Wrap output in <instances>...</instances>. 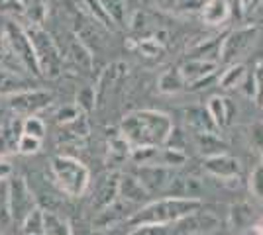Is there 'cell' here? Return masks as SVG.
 <instances>
[{"label": "cell", "instance_id": "1", "mask_svg": "<svg viewBox=\"0 0 263 235\" xmlns=\"http://www.w3.org/2000/svg\"><path fill=\"white\" fill-rule=\"evenodd\" d=\"M122 134L126 141L138 147H155L163 143L171 134L169 116L155 110L134 112L122 122Z\"/></svg>", "mask_w": 263, "mask_h": 235}, {"label": "cell", "instance_id": "2", "mask_svg": "<svg viewBox=\"0 0 263 235\" xmlns=\"http://www.w3.org/2000/svg\"><path fill=\"white\" fill-rule=\"evenodd\" d=\"M200 208L198 200H189V198H167L159 200L155 204H149L147 208H143L142 212H138L130 220L132 225L140 224H165V222H177L181 218L189 216Z\"/></svg>", "mask_w": 263, "mask_h": 235}, {"label": "cell", "instance_id": "3", "mask_svg": "<svg viewBox=\"0 0 263 235\" xmlns=\"http://www.w3.org/2000/svg\"><path fill=\"white\" fill-rule=\"evenodd\" d=\"M26 32L32 39L33 53H35V61L40 73L49 78H55L61 73V65H63V55L59 51V47L55 45L53 37L45 32L42 26H28Z\"/></svg>", "mask_w": 263, "mask_h": 235}, {"label": "cell", "instance_id": "4", "mask_svg": "<svg viewBox=\"0 0 263 235\" xmlns=\"http://www.w3.org/2000/svg\"><path fill=\"white\" fill-rule=\"evenodd\" d=\"M2 34L6 39V45L12 51V55L18 59V63L22 65L26 71H30L32 75L40 77V67H37V61H35V53H33L32 39L26 32V28L16 24L14 20H8L2 28Z\"/></svg>", "mask_w": 263, "mask_h": 235}, {"label": "cell", "instance_id": "5", "mask_svg": "<svg viewBox=\"0 0 263 235\" xmlns=\"http://www.w3.org/2000/svg\"><path fill=\"white\" fill-rule=\"evenodd\" d=\"M53 173L55 179L59 180V184H61V188L67 194H71V196H79L87 188L88 170L79 161L71 159V157H55Z\"/></svg>", "mask_w": 263, "mask_h": 235}, {"label": "cell", "instance_id": "6", "mask_svg": "<svg viewBox=\"0 0 263 235\" xmlns=\"http://www.w3.org/2000/svg\"><path fill=\"white\" fill-rule=\"evenodd\" d=\"M10 184V213L12 222L22 224L24 218L35 208V200H33L32 190L28 188V184L24 179H14L8 182Z\"/></svg>", "mask_w": 263, "mask_h": 235}, {"label": "cell", "instance_id": "7", "mask_svg": "<svg viewBox=\"0 0 263 235\" xmlns=\"http://www.w3.org/2000/svg\"><path fill=\"white\" fill-rule=\"evenodd\" d=\"M53 100V96L44 90H24L10 96V108L16 114H24V116H33L35 112L44 110L49 102Z\"/></svg>", "mask_w": 263, "mask_h": 235}, {"label": "cell", "instance_id": "8", "mask_svg": "<svg viewBox=\"0 0 263 235\" xmlns=\"http://www.w3.org/2000/svg\"><path fill=\"white\" fill-rule=\"evenodd\" d=\"M253 35H255V28H240L236 32L224 35V41L220 47V59L222 61H234L236 57L240 55L241 51L252 44Z\"/></svg>", "mask_w": 263, "mask_h": 235}, {"label": "cell", "instance_id": "9", "mask_svg": "<svg viewBox=\"0 0 263 235\" xmlns=\"http://www.w3.org/2000/svg\"><path fill=\"white\" fill-rule=\"evenodd\" d=\"M218 67V61H209V59H189L183 67L179 69L181 75L189 82H197L202 78L214 75V71Z\"/></svg>", "mask_w": 263, "mask_h": 235}, {"label": "cell", "instance_id": "10", "mask_svg": "<svg viewBox=\"0 0 263 235\" xmlns=\"http://www.w3.org/2000/svg\"><path fill=\"white\" fill-rule=\"evenodd\" d=\"M30 80L22 78L18 73H14L10 69L0 67V94L2 96H14L18 92L30 90Z\"/></svg>", "mask_w": 263, "mask_h": 235}, {"label": "cell", "instance_id": "11", "mask_svg": "<svg viewBox=\"0 0 263 235\" xmlns=\"http://www.w3.org/2000/svg\"><path fill=\"white\" fill-rule=\"evenodd\" d=\"M230 18V6L226 0H206L202 6V20L210 26H220Z\"/></svg>", "mask_w": 263, "mask_h": 235}, {"label": "cell", "instance_id": "12", "mask_svg": "<svg viewBox=\"0 0 263 235\" xmlns=\"http://www.w3.org/2000/svg\"><path fill=\"white\" fill-rule=\"evenodd\" d=\"M24 134V122L20 120H12L10 123H6L0 132V153H10L18 149V141L20 135Z\"/></svg>", "mask_w": 263, "mask_h": 235}, {"label": "cell", "instance_id": "13", "mask_svg": "<svg viewBox=\"0 0 263 235\" xmlns=\"http://www.w3.org/2000/svg\"><path fill=\"white\" fill-rule=\"evenodd\" d=\"M206 168H209L210 173L218 175V177H234V175H238L240 165H238V161L232 159V157L216 155L206 161Z\"/></svg>", "mask_w": 263, "mask_h": 235}, {"label": "cell", "instance_id": "14", "mask_svg": "<svg viewBox=\"0 0 263 235\" xmlns=\"http://www.w3.org/2000/svg\"><path fill=\"white\" fill-rule=\"evenodd\" d=\"M47 12H49L47 0H28L24 4V16L28 18L30 26H42L47 18Z\"/></svg>", "mask_w": 263, "mask_h": 235}, {"label": "cell", "instance_id": "15", "mask_svg": "<svg viewBox=\"0 0 263 235\" xmlns=\"http://www.w3.org/2000/svg\"><path fill=\"white\" fill-rule=\"evenodd\" d=\"M224 35H222V37H210V39H204L202 44H198L197 47L193 49L191 59H209V61H216L214 57L220 55V47H222V41H224Z\"/></svg>", "mask_w": 263, "mask_h": 235}, {"label": "cell", "instance_id": "16", "mask_svg": "<svg viewBox=\"0 0 263 235\" xmlns=\"http://www.w3.org/2000/svg\"><path fill=\"white\" fill-rule=\"evenodd\" d=\"M183 87H185V78H183L179 69H167L159 77V90L165 94L179 92V90H183Z\"/></svg>", "mask_w": 263, "mask_h": 235}, {"label": "cell", "instance_id": "17", "mask_svg": "<svg viewBox=\"0 0 263 235\" xmlns=\"http://www.w3.org/2000/svg\"><path fill=\"white\" fill-rule=\"evenodd\" d=\"M186 120L191 122L193 127H197L200 134H210V130H214V120L210 118L209 110L204 112L202 108H191L189 112H186Z\"/></svg>", "mask_w": 263, "mask_h": 235}, {"label": "cell", "instance_id": "18", "mask_svg": "<svg viewBox=\"0 0 263 235\" xmlns=\"http://www.w3.org/2000/svg\"><path fill=\"white\" fill-rule=\"evenodd\" d=\"M44 235H71V229L63 218L53 212H44Z\"/></svg>", "mask_w": 263, "mask_h": 235}, {"label": "cell", "instance_id": "19", "mask_svg": "<svg viewBox=\"0 0 263 235\" xmlns=\"http://www.w3.org/2000/svg\"><path fill=\"white\" fill-rule=\"evenodd\" d=\"M22 231L24 235H44V212L40 208H33L32 212L24 218Z\"/></svg>", "mask_w": 263, "mask_h": 235}, {"label": "cell", "instance_id": "20", "mask_svg": "<svg viewBox=\"0 0 263 235\" xmlns=\"http://www.w3.org/2000/svg\"><path fill=\"white\" fill-rule=\"evenodd\" d=\"M83 6H85V10L90 14V18H92L95 22L102 24L104 28H116V24L112 22L108 12L102 8V4H100L99 0H83Z\"/></svg>", "mask_w": 263, "mask_h": 235}, {"label": "cell", "instance_id": "21", "mask_svg": "<svg viewBox=\"0 0 263 235\" xmlns=\"http://www.w3.org/2000/svg\"><path fill=\"white\" fill-rule=\"evenodd\" d=\"M102 8L108 12L112 22L116 26H124L126 22V0H99Z\"/></svg>", "mask_w": 263, "mask_h": 235}, {"label": "cell", "instance_id": "22", "mask_svg": "<svg viewBox=\"0 0 263 235\" xmlns=\"http://www.w3.org/2000/svg\"><path fill=\"white\" fill-rule=\"evenodd\" d=\"M10 222V184L6 182V179H2L0 180V225H8Z\"/></svg>", "mask_w": 263, "mask_h": 235}, {"label": "cell", "instance_id": "23", "mask_svg": "<svg viewBox=\"0 0 263 235\" xmlns=\"http://www.w3.org/2000/svg\"><path fill=\"white\" fill-rule=\"evenodd\" d=\"M124 194V198H128V200H142L145 190H143L142 186V180H136L134 177H124L120 180V186H118Z\"/></svg>", "mask_w": 263, "mask_h": 235}, {"label": "cell", "instance_id": "24", "mask_svg": "<svg viewBox=\"0 0 263 235\" xmlns=\"http://www.w3.org/2000/svg\"><path fill=\"white\" fill-rule=\"evenodd\" d=\"M226 108H228V100H224V98H220V96H214V98H210L209 102V114L210 118L214 120L216 125L220 123L228 122V116H230V110L226 112Z\"/></svg>", "mask_w": 263, "mask_h": 235}, {"label": "cell", "instance_id": "25", "mask_svg": "<svg viewBox=\"0 0 263 235\" xmlns=\"http://www.w3.org/2000/svg\"><path fill=\"white\" fill-rule=\"evenodd\" d=\"M246 77V67L243 65H232L220 78V84L224 89H234L241 82V78Z\"/></svg>", "mask_w": 263, "mask_h": 235}, {"label": "cell", "instance_id": "26", "mask_svg": "<svg viewBox=\"0 0 263 235\" xmlns=\"http://www.w3.org/2000/svg\"><path fill=\"white\" fill-rule=\"evenodd\" d=\"M71 51H73V57H75V61L79 63V67L90 69L92 55H90V51L87 49V45L83 44L79 37H75V41H73V45H71Z\"/></svg>", "mask_w": 263, "mask_h": 235}, {"label": "cell", "instance_id": "27", "mask_svg": "<svg viewBox=\"0 0 263 235\" xmlns=\"http://www.w3.org/2000/svg\"><path fill=\"white\" fill-rule=\"evenodd\" d=\"M118 186H120V184L116 182L114 177H112V179H106V182L100 186L97 204H99V206H110V202H112V198H114V194L118 192Z\"/></svg>", "mask_w": 263, "mask_h": 235}, {"label": "cell", "instance_id": "28", "mask_svg": "<svg viewBox=\"0 0 263 235\" xmlns=\"http://www.w3.org/2000/svg\"><path fill=\"white\" fill-rule=\"evenodd\" d=\"M138 49H140L145 57H161L165 53L163 45L159 44L157 39H154V37L140 39V41H138Z\"/></svg>", "mask_w": 263, "mask_h": 235}, {"label": "cell", "instance_id": "29", "mask_svg": "<svg viewBox=\"0 0 263 235\" xmlns=\"http://www.w3.org/2000/svg\"><path fill=\"white\" fill-rule=\"evenodd\" d=\"M128 155V141L124 135H116L112 141H110V159L112 161H122Z\"/></svg>", "mask_w": 263, "mask_h": 235}, {"label": "cell", "instance_id": "30", "mask_svg": "<svg viewBox=\"0 0 263 235\" xmlns=\"http://www.w3.org/2000/svg\"><path fill=\"white\" fill-rule=\"evenodd\" d=\"M24 134L42 139L44 134H45L44 122H42L40 118H35V116H28V118H26V122H24Z\"/></svg>", "mask_w": 263, "mask_h": 235}, {"label": "cell", "instance_id": "31", "mask_svg": "<svg viewBox=\"0 0 263 235\" xmlns=\"http://www.w3.org/2000/svg\"><path fill=\"white\" fill-rule=\"evenodd\" d=\"M95 100H97V90L87 87V89H83L81 92L77 94V104L79 108H83L85 112H90L92 108H95Z\"/></svg>", "mask_w": 263, "mask_h": 235}, {"label": "cell", "instance_id": "32", "mask_svg": "<svg viewBox=\"0 0 263 235\" xmlns=\"http://www.w3.org/2000/svg\"><path fill=\"white\" fill-rule=\"evenodd\" d=\"M40 143H42V139H37V137H32V135L28 134H22L20 135V141H18V151L20 153H35L37 149H40Z\"/></svg>", "mask_w": 263, "mask_h": 235}, {"label": "cell", "instance_id": "33", "mask_svg": "<svg viewBox=\"0 0 263 235\" xmlns=\"http://www.w3.org/2000/svg\"><path fill=\"white\" fill-rule=\"evenodd\" d=\"M130 235H169L163 224H142V227H136Z\"/></svg>", "mask_w": 263, "mask_h": 235}, {"label": "cell", "instance_id": "34", "mask_svg": "<svg viewBox=\"0 0 263 235\" xmlns=\"http://www.w3.org/2000/svg\"><path fill=\"white\" fill-rule=\"evenodd\" d=\"M0 14H8V16L24 14V2L22 0H0Z\"/></svg>", "mask_w": 263, "mask_h": 235}, {"label": "cell", "instance_id": "35", "mask_svg": "<svg viewBox=\"0 0 263 235\" xmlns=\"http://www.w3.org/2000/svg\"><path fill=\"white\" fill-rule=\"evenodd\" d=\"M10 59L18 63V59L12 55V51L8 49V45H6V39H4V34H2V30H0V67L10 69V65H8V61H10ZM18 65H20V63H18ZM20 67H22V65H20ZM10 71H12V69H10Z\"/></svg>", "mask_w": 263, "mask_h": 235}, {"label": "cell", "instance_id": "36", "mask_svg": "<svg viewBox=\"0 0 263 235\" xmlns=\"http://www.w3.org/2000/svg\"><path fill=\"white\" fill-rule=\"evenodd\" d=\"M252 190L263 198V167L255 168L252 175Z\"/></svg>", "mask_w": 263, "mask_h": 235}, {"label": "cell", "instance_id": "37", "mask_svg": "<svg viewBox=\"0 0 263 235\" xmlns=\"http://www.w3.org/2000/svg\"><path fill=\"white\" fill-rule=\"evenodd\" d=\"M185 155L183 153H177V149H167L165 151V165H177V163H183Z\"/></svg>", "mask_w": 263, "mask_h": 235}, {"label": "cell", "instance_id": "38", "mask_svg": "<svg viewBox=\"0 0 263 235\" xmlns=\"http://www.w3.org/2000/svg\"><path fill=\"white\" fill-rule=\"evenodd\" d=\"M253 4H255V0H238V6H240L241 14H248L253 8Z\"/></svg>", "mask_w": 263, "mask_h": 235}, {"label": "cell", "instance_id": "39", "mask_svg": "<svg viewBox=\"0 0 263 235\" xmlns=\"http://www.w3.org/2000/svg\"><path fill=\"white\" fill-rule=\"evenodd\" d=\"M12 175V167L8 163H4V161H0V180L2 179H8Z\"/></svg>", "mask_w": 263, "mask_h": 235}, {"label": "cell", "instance_id": "40", "mask_svg": "<svg viewBox=\"0 0 263 235\" xmlns=\"http://www.w3.org/2000/svg\"><path fill=\"white\" fill-rule=\"evenodd\" d=\"M163 10H173L175 8V4H177V0H155Z\"/></svg>", "mask_w": 263, "mask_h": 235}]
</instances>
